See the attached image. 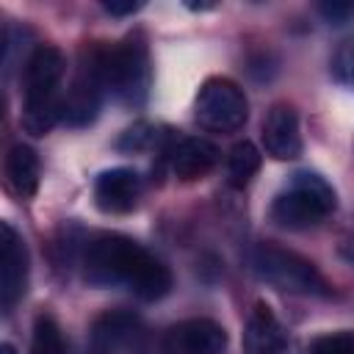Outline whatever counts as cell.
<instances>
[{"label":"cell","instance_id":"obj_13","mask_svg":"<svg viewBox=\"0 0 354 354\" xmlns=\"http://www.w3.org/2000/svg\"><path fill=\"white\" fill-rule=\"evenodd\" d=\"M260 136H263L266 155H271L274 160H296L304 149L301 130H299V113L285 102H277L268 108Z\"/></svg>","mask_w":354,"mask_h":354},{"label":"cell","instance_id":"obj_6","mask_svg":"<svg viewBox=\"0 0 354 354\" xmlns=\"http://www.w3.org/2000/svg\"><path fill=\"white\" fill-rule=\"evenodd\" d=\"M194 119L210 133H235L249 119V100L230 77H207L194 100Z\"/></svg>","mask_w":354,"mask_h":354},{"label":"cell","instance_id":"obj_22","mask_svg":"<svg viewBox=\"0 0 354 354\" xmlns=\"http://www.w3.org/2000/svg\"><path fill=\"white\" fill-rule=\"evenodd\" d=\"M191 11H210V8H216V3H185Z\"/></svg>","mask_w":354,"mask_h":354},{"label":"cell","instance_id":"obj_15","mask_svg":"<svg viewBox=\"0 0 354 354\" xmlns=\"http://www.w3.org/2000/svg\"><path fill=\"white\" fill-rule=\"evenodd\" d=\"M41 180V163L33 147L28 144H14L6 155V185L14 196L30 199L39 191Z\"/></svg>","mask_w":354,"mask_h":354},{"label":"cell","instance_id":"obj_12","mask_svg":"<svg viewBox=\"0 0 354 354\" xmlns=\"http://www.w3.org/2000/svg\"><path fill=\"white\" fill-rule=\"evenodd\" d=\"M141 337V318L127 310L102 313L88 332V354H124Z\"/></svg>","mask_w":354,"mask_h":354},{"label":"cell","instance_id":"obj_2","mask_svg":"<svg viewBox=\"0 0 354 354\" xmlns=\"http://www.w3.org/2000/svg\"><path fill=\"white\" fill-rule=\"evenodd\" d=\"M64 72H66V58L58 47H53V44L33 47V53L25 61V72H22L25 100H22L19 124L25 133L41 138L61 122Z\"/></svg>","mask_w":354,"mask_h":354},{"label":"cell","instance_id":"obj_21","mask_svg":"<svg viewBox=\"0 0 354 354\" xmlns=\"http://www.w3.org/2000/svg\"><path fill=\"white\" fill-rule=\"evenodd\" d=\"M144 8V3L141 0H108V3H102V11L105 14H111V17H130V14H136V11H141Z\"/></svg>","mask_w":354,"mask_h":354},{"label":"cell","instance_id":"obj_4","mask_svg":"<svg viewBox=\"0 0 354 354\" xmlns=\"http://www.w3.org/2000/svg\"><path fill=\"white\" fill-rule=\"evenodd\" d=\"M337 207L335 188L315 171H296L290 185L271 202V221L282 230L318 227Z\"/></svg>","mask_w":354,"mask_h":354},{"label":"cell","instance_id":"obj_16","mask_svg":"<svg viewBox=\"0 0 354 354\" xmlns=\"http://www.w3.org/2000/svg\"><path fill=\"white\" fill-rule=\"evenodd\" d=\"M263 155L252 141H238L227 155V183L232 188H243L260 171Z\"/></svg>","mask_w":354,"mask_h":354},{"label":"cell","instance_id":"obj_20","mask_svg":"<svg viewBox=\"0 0 354 354\" xmlns=\"http://www.w3.org/2000/svg\"><path fill=\"white\" fill-rule=\"evenodd\" d=\"M318 11L329 25H346L354 19V3L351 0H326L318 6Z\"/></svg>","mask_w":354,"mask_h":354},{"label":"cell","instance_id":"obj_10","mask_svg":"<svg viewBox=\"0 0 354 354\" xmlns=\"http://www.w3.org/2000/svg\"><path fill=\"white\" fill-rule=\"evenodd\" d=\"M227 329L213 318H185L166 329L163 354H224Z\"/></svg>","mask_w":354,"mask_h":354},{"label":"cell","instance_id":"obj_9","mask_svg":"<svg viewBox=\"0 0 354 354\" xmlns=\"http://www.w3.org/2000/svg\"><path fill=\"white\" fill-rule=\"evenodd\" d=\"M243 354H299V346L288 326L274 315L266 301H257L243 324Z\"/></svg>","mask_w":354,"mask_h":354},{"label":"cell","instance_id":"obj_7","mask_svg":"<svg viewBox=\"0 0 354 354\" xmlns=\"http://www.w3.org/2000/svg\"><path fill=\"white\" fill-rule=\"evenodd\" d=\"M102 75H100V47H86L80 53L77 72L64 94V108H61V122L69 127H88L102 105Z\"/></svg>","mask_w":354,"mask_h":354},{"label":"cell","instance_id":"obj_23","mask_svg":"<svg viewBox=\"0 0 354 354\" xmlns=\"http://www.w3.org/2000/svg\"><path fill=\"white\" fill-rule=\"evenodd\" d=\"M0 354H17V348L11 343H0Z\"/></svg>","mask_w":354,"mask_h":354},{"label":"cell","instance_id":"obj_8","mask_svg":"<svg viewBox=\"0 0 354 354\" xmlns=\"http://www.w3.org/2000/svg\"><path fill=\"white\" fill-rule=\"evenodd\" d=\"M28 271H30V260H28L25 241L8 221H3L0 224V307L3 313H11L17 301L25 296Z\"/></svg>","mask_w":354,"mask_h":354},{"label":"cell","instance_id":"obj_24","mask_svg":"<svg viewBox=\"0 0 354 354\" xmlns=\"http://www.w3.org/2000/svg\"><path fill=\"white\" fill-rule=\"evenodd\" d=\"M351 75H354V69H351Z\"/></svg>","mask_w":354,"mask_h":354},{"label":"cell","instance_id":"obj_14","mask_svg":"<svg viewBox=\"0 0 354 354\" xmlns=\"http://www.w3.org/2000/svg\"><path fill=\"white\" fill-rule=\"evenodd\" d=\"M169 163H171V171L177 180L194 183V180H202L213 171V166L218 163V149L207 138L185 136L177 144H171Z\"/></svg>","mask_w":354,"mask_h":354},{"label":"cell","instance_id":"obj_3","mask_svg":"<svg viewBox=\"0 0 354 354\" xmlns=\"http://www.w3.org/2000/svg\"><path fill=\"white\" fill-rule=\"evenodd\" d=\"M100 75L105 94L122 105H141L152 86V64L144 36L130 33L127 39L100 47Z\"/></svg>","mask_w":354,"mask_h":354},{"label":"cell","instance_id":"obj_19","mask_svg":"<svg viewBox=\"0 0 354 354\" xmlns=\"http://www.w3.org/2000/svg\"><path fill=\"white\" fill-rule=\"evenodd\" d=\"M310 354H354V335L348 332H332L313 343Z\"/></svg>","mask_w":354,"mask_h":354},{"label":"cell","instance_id":"obj_1","mask_svg":"<svg viewBox=\"0 0 354 354\" xmlns=\"http://www.w3.org/2000/svg\"><path fill=\"white\" fill-rule=\"evenodd\" d=\"M83 279L91 288L124 285L141 301H158L171 290V271L127 235L100 232L83 249Z\"/></svg>","mask_w":354,"mask_h":354},{"label":"cell","instance_id":"obj_17","mask_svg":"<svg viewBox=\"0 0 354 354\" xmlns=\"http://www.w3.org/2000/svg\"><path fill=\"white\" fill-rule=\"evenodd\" d=\"M30 354H66L64 332H61V324L55 321L53 313L36 315L33 335H30Z\"/></svg>","mask_w":354,"mask_h":354},{"label":"cell","instance_id":"obj_5","mask_svg":"<svg viewBox=\"0 0 354 354\" xmlns=\"http://www.w3.org/2000/svg\"><path fill=\"white\" fill-rule=\"evenodd\" d=\"M252 271L257 274V279H263L266 285L282 293H296V296H329L332 293L329 282L315 268V263L277 243H260L252 252Z\"/></svg>","mask_w":354,"mask_h":354},{"label":"cell","instance_id":"obj_18","mask_svg":"<svg viewBox=\"0 0 354 354\" xmlns=\"http://www.w3.org/2000/svg\"><path fill=\"white\" fill-rule=\"evenodd\" d=\"M149 144H155V127L147 122H136L130 130H124V136L119 138V149L124 152H141Z\"/></svg>","mask_w":354,"mask_h":354},{"label":"cell","instance_id":"obj_11","mask_svg":"<svg viewBox=\"0 0 354 354\" xmlns=\"http://www.w3.org/2000/svg\"><path fill=\"white\" fill-rule=\"evenodd\" d=\"M141 199V177L130 166H113L97 174L94 180V205L102 213L122 216L138 207Z\"/></svg>","mask_w":354,"mask_h":354}]
</instances>
